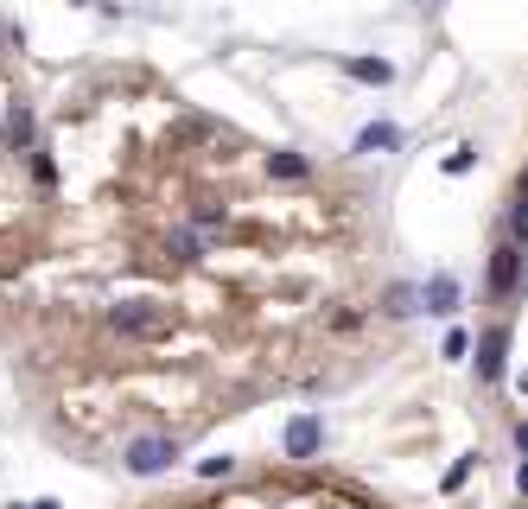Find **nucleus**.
<instances>
[{"mask_svg": "<svg viewBox=\"0 0 528 509\" xmlns=\"http://www.w3.org/2000/svg\"><path fill=\"white\" fill-rule=\"evenodd\" d=\"M191 223L210 236V230H223V223H230V210H223V204H198V210H191Z\"/></svg>", "mask_w": 528, "mask_h": 509, "instance_id": "16", "label": "nucleus"}, {"mask_svg": "<svg viewBox=\"0 0 528 509\" xmlns=\"http://www.w3.org/2000/svg\"><path fill=\"white\" fill-rule=\"evenodd\" d=\"M478 166V147H452L446 160H439V172H446V179H459V172H471Z\"/></svg>", "mask_w": 528, "mask_h": 509, "instance_id": "15", "label": "nucleus"}, {"mask_svg": "<svg viewBox=\"0 0 528 509\" xmlns=\"http://www.w3.org/2000/svg\"><path fill=\"white\" fill-rule=\"evenodd\" d=\"M325 446V420L319 414H293L287 420V459H312Z\"/></svg>", "mask_w": 528, "mask_h": 509, "instance_id": "6", "label": "nucleus"}, {"mask_svg": "<svg viewBox=\"0 0 528 509\" xmlns=\"http://www.w3.org/2000/svg\"><path fill=\"white\" fill-rule=\"evenodd\" d=\"M503 236L528 242V179H522V191H516V204H509V223H503Z\"/></svg>", "mask_w": 528, "mask_h": 509, "instance_id": "13", "label": "nucleus"}, {"mask_svg": "<svg viewBox=\"0 0 528 509\" xmlns=\"http://www.w3.org/2000/svg\"><path fill=\"white\" fill-rule=\"evenodd\" d=\"M306 172H312V160H306V153H293V147L268 153V179H306Z\"/></svg>", "mask_w": 528, "mask_h": 509, "instance_id": "12", "label": "nucleus"}, {"mask_svg": "<svg viewBox=\"0 0 528 509\" xmlns=\"http://www.w3.org/2000/svg\"><path fill=\"white\" fill-rule=\"evenodd\" d=\"M166 255L172 261H204V230H198V223H191V230H172L166 236Z\"/></svg>", "mask_w": 528, "mask_h": 509, "instance_id": "11", "label": "nucleus"}, {"mask_svg": "<svg viewBox=\"0 0 528 509\" xmlns=\"http://www.w3.org/2000/svg\"><path fill=\"white\" fill-rule=\"evenodd\" d=\"M516 452L528 459V420H516Z\"/></svg>", "mask_w": 528, "mask_h": 509, "instance_id": "20", "label": "nucleus"}, {"mask_svg": "<svg viewBox=\"0 0 528 509\" xmlns=\"http://www.w3.org/2000/svg\"><path fill=\"white\" fill-rule=\"evenodd\" d=\"M522 280H528V242L503 236L497 249H490V268H484L490 300H516V293H522Z\"/></svg>", "mask_w": 528, "mask_h": 509, "instance_id": "1", "label": "nucleus"}, {"mask_svg": "<svg viewBox=\"0 0 528 509\" xmlns=\"http://www.w3.org/2000/svg\"><path fill=\"white\" fill-rule=\"evenodd\" d=\"M471 350H478V338L452 325V331H446V344H439V357H446V363H459V357H471Z\"/></svg>", "mask_w": 528, "mask_h": 509, "instance_id": "14", "label": "nucleus"}, {"mask_svg": "<svg viewBox=\"0 0 528 509\" xmlns=\"http://www.w3.org/2000/svg\"><path fill=\"white\" fill-rule=\"evenodd\" d=\"M459 300H465V293H459V280H452V274H427V280H420V306H427L433 319H452Z\"/></svg>", "mask_w": 528, "mask_h": 509, "instance_id": "4", "label": "nucleus"}, {"mask_svg": "<svg viewBox=\"0 0 528 509\" xmlns=\"http://www.w3.org/2000/svg\"><path fill=\"white\" fill-rule=\"evenodd\" d=\"M344 77L369 83V90H389V83H395V64L389 58H344Z\"/></svg>", "mask_w": 528, "mask_h": 509, "instance_id": "7", "label": "nucleus"}, {"mask_svg": "<svg viewBox=\"0 0 528 509\" xmlns=\"http://www.w3.org/2000/svg\"><path fill=\"white\" fill-rule=\"evenodd\" d=\"M179 440L172 433H140V440H128V452H121V465L134 471V478H160V471H172L179 465Z\"/></svg>", "mask_w": 528, "mask_h": 509, "instance_id": "2", "label": "nucleus"}, {"mask_svg": "<svg viewBox=\"0 0 528 509\" xmlns=\"http://www.w3.org/2000/svg\"><path fill=\"white\" fill-rule=\"evenodd\" d=\"M395 147H401V128H395V121H369L350 153H395Z\"/></svg>", "mask_w": 528, "mask_h": 509, "instance_id": "8", "label": "nucleus"}, {"mask_svg": "<svg viewBox=\"0 0 528 509\" xmlns=\"http://www.w3.org/2000/svg\"><path fill=\"white\" fill-rule=\"evenodd\" d=\"M13 509H64V503H51V497H39V503H13Z\"/></svg>", "mask_w": 528, "mask_h": 509, "instance_id": "21", "label": "nucleus"}, {"mask_svg": "<svg viewBox=\"0 0 528 509\" xmlns=\"http://www.w3.org/2000/svg\"><path fill=\"white\" fill-rule=\"evenodd\" d=\"M109 331H121V338H160L166 312L153 300H121V306H109Z\"/></svg>", "mask_w": 528, "mask_h": 509, "instance_id": "3", "label": "nucleus"}, {"mask_svg": "<svg viewBox=\"0 0 528 509\" xmlns=\"http://www.w3.org/2000/svg\"><path fill=\"white\" fill-rule=\"evenodd\" d=\"M382 312H389V319H414V312H427V306H420V287H408V280H395V287L382 293Z\"/></svg>", "mask_w": 528, "mask_h": 509, "instance_id": "10", "label": "nucleus"}, {"mask_svg": "<svg viewBox=\"0 0 528 509\" xmlns=\"http://www.w3.org/2000/svg\"><path fill=\"white\" fill-rule=\"evenodd\" d=\"M516 484H522V497H528V459H522V471H516Z\"/></svg>", "mask_w": 528, "mask_h": 509, "instance_id": "22", "label": "nucleus"}, {"mask_svg": "<svg viewBox=\"0 0 528 509\" xmlns=\"http://www.w3.org/2000/svg\"><path fill=\"white\" fill-rule=\"evenodd\" d=\"M230 471H236L230 452H210V459H198V478H230Z\"/></svg>", "mask_w": 528, "mask_h": 509, "instance_id": "18", "label": "nucleus"}, {"mask_svg": "<svg viewBox=\"0 0 528 509\" xmlns=\"http://www.w3.org/2000/svg\"><path fill=\"white\" fill-rule=\"evenodd\" d=\"M503 357H509V331H484L478 350H471V363H478V382H503Z\"/></svg>", "mask_w": 528, "mask_h": 509, "instance_id": "5", "label": "nucleus"}, {"mask_svg": "<svg viewBox=\"0 0 528 509\" xmlns=\"http://www.w3.org/2000/svg\"><path fill=\"white\" fill-rule=\"evenodd\" d=\"M0 140H7L13 153H32V109H26V102H13V109H7V128H0Z\"/></svg>", "mask_w": 528, "mask_h": 509, "instance_id": "9", "label": "nucleus"}, {"mask_svg": "<svg viewBox=\"0 0 528 509\" xmlns=\"http://www.w3.org/2000/svg\"><path fill=\"white\" fill-rule=\"evenodd\" d=\"M522 395H528V370H522Z\"/></svg>", "mask_w": 528, "mask_h": 509, "instance_id": "23", "label": "nucleus"}, {"mask_svg": "<svg viewBox=\"0 0 528 509\" xmlns=\"http://www.w3.org/2000/svg\"><path fill=\"white\" fill-rule=\"evenodd\" d=\"M471 465H478V452H465V459L452 465L446 478H439V490H446V497H452V490H465V478H471Z\"/></svg>", "mask_w": 528, "mask_h": 509, "instance_id": "17", "label": "nucleus"}, {"mask_svg": "<svg viewBox=\"0 0 528 509\" xmlns=\"http://www.w3.org/2000/svg\"><path fill=\"white\" fill-rule=\"evenodd\" d=\"M32 179H39L45 191L58 185V166H51V153H39V147H32Z\"/></svg>", "mask_w": 528, "mask_h": 509, "instance_id": "19", "label": "nucleus"}]
</instances>
